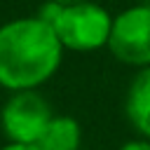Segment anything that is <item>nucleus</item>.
<instances>
[{"instance_id":"obj_5","label":"nucleus","mask_w":150,"mask_h":150,"mask_svg":"<svg viewBox=\"0 0 150 150\" xmlns=\"http://www.w3.org/2000/svg\"><path fill=\"white\" fill-rule=\"evenodd\" d=\"M124 112L136 134L150 141V68L136 73L124 98Z\"/></svg>"},{"instance_id":"obj_6","label":"nucleus","mask_w":150,"mask_h":150,"mask_svg":"<svg viewBox=\"0 0 150 150\" xmlns=\"http://www.w3.org/2000/svg\"><path fill=\"white\" fill-rule=\"evenodd\" d=\"M82 141L80 122L70 115H54L38 141L40 150H77Z\"/></svg>"},{"instance_id":"obj_11","label":"nucleus","mask_w":150,"mask_h":150,"mask_svg":"<svg viewBox=\"0 0 150 150\" xmlns=\"http://www.w3.org/2000/svg\"><path fill=\"white\" fill-rule=\"evenodd\" d=\"M108 2H117V0H108Z\"/></svg>"},{"instance_id":"obj_3","label":"nucleus","mask_w":150,"mask_h":150,"mask_svg":"<svg viewBox=\"0 0 150 150\" xmlns=\"http://www.w3.org/2000/svg\"><path fill=\"white\" fill-rule=\"evenodd\" d=\"M108 52L124 66L150 68V7L134 5L112 16Z\"/></svg>"},{"instance_id":"obj_9","label":"nucleus","mask_w":150,"mask_h":150,"mask_svg":"<svg viewBox=\"0 0 150 150\" xmlns=\"http://www.w3.org/2000/svg\"><path fill=\"white\" fill-rule=\"evenodd\" d=\"M47 2H54L59 7H68V5H77V2H87V0H47Z\"/></svg>"},{"instance_id":"obj_4","label":"nucleus","mask_w":150,"mask_h":150,"mask_svg":"<svg viewBox=\"0 0 150 150\" xmlns=\"http://www.w3.org/2000/svg\"><path fill=\"white\" fill-rule=\"evenodd\" d=\"M52 117L54 112L40 91H14L0 110V127L9 143L38 145Z\"/></svg>"},{"instance_id":"obj_7","label":"nucleus","mask_w":150,"mask_h":150,"mask_svg":"<svg viewBox=\"0 0 150 150\" xmlns=\"http://www.w3.org/2000/svg\"><path fill=\"white\" fill-rule=\"evenodd\" d=\"M117 150H150V141H145V138H136V141H127V143H122Z\"/></svg>"},{"instance_id":"obj_8","label":"nucleus","mask_w":150,"mask_h":150,"mask_svg":"<svg viewBox=\"0 0 150 150\" xmlns=\"http://www.w3.org/2000/svg\"><path fill=\"white\" fill-rule=\"evenodd\" d=\"M0 150H40L38 145H23V143H5Z\"/></svg>"},{"instance_id":"obj_2","label":"nucleus","mask_w":150,"mask_h":150,"mask_svg":"<svg viewBox=\"0 0 150 150\" xmlns=\"http://www.w3.org/2000/svg\"><path fill=\"white\" fill-rule=\"evenodd\" d=\"M45 23L52 26L56 33L63 52H96L101 47H108L112 16L110 12L98 2H77L68 7H59L54 2H47L42 12L38 14Z\"/></svg>"},{"instance_id":"obj_10","label":"nucleus","mask_w":150,"mask_h":150,"mask_svg":"<svg viewBox=\"0 0 150 150\" xmlns=\"http://www.w3.org/2000/svg\"><path fill=\"white\" fill-rule=\"evenodd\" d=\"M143 5H148V7H150V0H143Z\"/></svg>"},{"instance_id":"obj_1","label":"nucleus","mask_w":150,"mask_h":150,"mask_svg":"<svg viewBox=\"0 0 150 150\" xmlns=\"http://www.w3.org/2000/svg\"><path fill=\"white\" fill-rule=\"evenodd\" d=\"M63 47L38 14L0 26V87L7 91H38L61 66Z\"/></svg>"}]
</instances>
